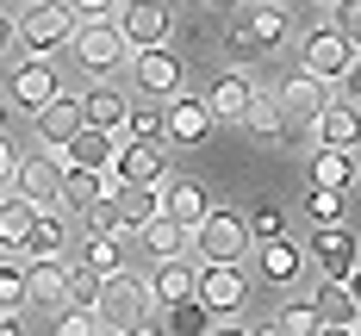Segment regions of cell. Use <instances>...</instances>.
Instances as JSON below:
<instances>
[{
	"instance_id": "obj_37",
	"label": "cell",
	"mask_w": 361,
	"mask_h": 336,
	"mask_svg": "<svg viewBox=\"0 0 361 336\" xmlns=\"http://www.w3.org/2000/svg\"><path fill=\"white\" fill-rule=\"evenodd\" d=\"M243 218H250V237H281V230H287V212H281L274 199H262V206L243 212Z\"/></svg>"
},
{
	"instance_id": "obj_42",
	"label": "cell",
	"mask_w": 361,
	"mask_h": 336,
	"mask_svg": "<svg viewBox=\"0 0 361 336\" xmlns=\"http://www.w3.org/2000/svg\"><path fill=\"white\" fill-rule=\"evenodd\" d=\"M13 50H19V37H13V19L0 13V56H13Z\"/></svg>"
},
{
	"instance_id": "obj_26",
	"label": "cell",
	"mask_w": 361,
	"mask_h": 336,
	"mask_svg": "<svg viewBox=\"0 0 361 336\" xmlns=\"http://www.w3.org/2000/svg\"><path fill=\"white\" fill-rule=\"evenodd\" d=\"M69 249V218L56 206H37L32 212V230H25V249L19 256H63Z\"/></svg>"
},
{
	"instance_id": "obj_34",
	"label": "cell",
	"mask_w": 361,
	"mask_h": 336,
	"mask_svg": "<svg viewBox=\"0 0 361 336\" xmlns=\"http://www.w3.org/2000/svg\"><path fill=\"white\" fill-rule=\"evenodd\" d=\"M343 206H349V187H305V218L312 224H336L343 218Z\"/></svg>"
},
{
	"instance_id": "obj_35",
	"label": "cell",
	"mask_w": 361,
	"mask_h": 336,
	"mask_svg": "<svg viewBox=\"0 0 361 336\" xmlns=\"http://www.w3.org/2000/svg\"><path fill=\"white\" fill-rule=\"evenodd\" d=\"M162 311H169V330H175V336H200V330H212V311H206L193 293L175 299V305H162Z\"/></svg>"
},
{
	"instance_id": "obj_14",
	"label": "cell",
	"mask_w": 361,
	"mask_h": 336,
	"mask_svg": "<svg viewBox=\"0 0 361 336\" xmlns=\"http://www.w3.org/2000/svg\"><path fill=\"white\" fill-rule=\"evenodd\" d=\"M250 249H255V274H262L268 287H281V293L299 287V274H305V249L293 243L287 230H281V237H255Z\"/></svg>"
},
{
	"instance_id": "obj_7",
	"label": "cell",
	"mask_w": 361,
	"mask_h": 336,
	"mask_svg": "<svg viewBox=\"0 0 361 336\" xmlns=\"http://www.w3.org/2000/svg\"><path fill=\"white\" fill-rule=\"evenodd\" d=\"M287 6L281 0H250V13H243V25L231 32V56H268V50H281L287 44Z\"/></svg>"
},
{
	"instance_id": "obj_21",
	"label": "cell",
	"mask_w": 361,
	"mask_h": 336,
	"mask_svg": "<svg viewBox=\"0 0 361 336\" xmlns=\"http://www.w3.org/2000/svg\"><path fill=\"white\" fill-rule=\"evenodd\" d=\"M32 118H37V144H44V149H63V144H69V131L81 125V100L56 87V94H50Z\"/></svg>"
},
{
	"instance_id": "obj_45",
	"label": "cell",
	"mask_w": 361,
	"mask_h": 336,
	"mask_svg": "<svg viewBox=\"0 0 361 336\" xmlns=\"http://www.w3.org/2000/svg\"><path fill=\"white\" fill-rule=\"evenodd\" d=\"M318 6H324V0H318Z\"/></svg>"
},
{
	"instance_id": "obj_40",
	"label": "cell",
	"mask_w": 361,
	"mask_h": 336,
	"mask_svg": "<svg viewBox=\"0 0 361 336\" xmlns=\"http://www.w3.org/2000/svg\"><path fill=\"white\" fill-rule=\"evenodd\" d=\"M112 6H118V0H69L75 19H87V13H112Z\"/></svg>"
},
{
	"instance_id": "obj_20",
	"label": "cell",
	"mask_w": 361,
	"mask_h": 336,
	"mask_svg": "<svg viewBox=\"0 0 361 336\" xmlns=\"http://www.w3.org/2000/svg\"><path fill=\"white\" fill-rule=\"evenodd\" d=\"M250 94H255V75H250V69H224V75L212 81V94H206L212 125H237L243 106H250Z\"/></svg>"
},
{
	"instance_id": "obj_8",
	"label": "cell",
	"mask_w": 361,
	"mask_h": 336,
	"mask_svg": "<svg viewBox=\"0 0 361 336\" xmlns=\"http://www.w3.org/2000/svg\"><path fill=\"white\" fill-rule=\"evenodd\" d=\"M112 25H118V37L131 50H144V44H169L175 13H169V0H118L112 6Z\"/></svg>"
},
{
	"instance_id": "obj_38",
	"label": "cell",
	"mask_w": 361,
	"mask_h": 336,
	"mask_svg": "<svg viewBox=\"0 0 361 336\" xmlns=\"http://www.w3.org/2000/svg\"><path fill=\"white\" fill-rule=\"evenodd\" d=\"M324 25L330 32H361V0H324Z\"/></svg>"
},
{
	"instance_id": "obj_36",
	"label": "cell",
	"mask_w": 361,
	"mask_h": 336,
	"mask_svg": "<svg viewBox=\"0 0 361 336\" xmlns=\"http://www.w3.org/2000/svg\"><path fill=\"white\" fill-rule=\"evenodd\" d=\"M56 330L63 336H100V318H94V305H56Z\"/></svg>"
},
{
	"instance_id": "obj_19",
	"label": "cell",
	"mask_w": 361,
	"mask_h": 336,
	"mask_svg": "<svg viewBox=\"0 0 361 336\" xmlns=\"http://www.w3.org/2000/svg\"><path fill=\"white\" fill-rule=\"evenodd\" d=\"M112 149H118V131H100V125H75L69 144L56 149V162H81V168H112Z\"/></svg>"
},
{
	"instance_id": "obj_28",
	"label": "cell",
	"mask_w": 361,
	"mask_h": 336,
	"mask_svg": "<svg viewBox=\"0 0 361 336\" xmlns=\"http://www.w3.org/2000/svg\"><path fill=\"white\" fill-rule=\"evenodd\" d=\"M312 181H318V187H355V149L318 144V149H312Z\"/></svg>"
},
{
	"instance_id": "obj_2",
	"label": "cell",
	"mask_w": 361,
	"mask_h": 336,
	"mask_svg": "<svg viewBox=\"0 0 361 336\" xmlns=\"http://www.w3.org/2000/svg\"><path fill=\"white\" fill-rule=\"evenodd\" d=\"M250 218L243 212H200V224H193V243H187V256L193 261H243L250 256Z\"/></svg>"
},
{
	"instance_id": "obj_6",
	"label": "cell",
	"mask_w": 361,
	"mask_h": 336,
	"mask_svg": "<svg viewBox=\"0 0 361 336\" xmlns=\"http://www.w3.org/2000/svg\"><path fill=\"white\" fill-rule=\"evenodd\" d=\"M193 299L212 311V330H218V318L243 311V299H250V274H243V261H200V274H193Z\"/></svg>"
},
{
	"instance_id": "obj_39",
	"label": "cell",
	"mask_w": 361,
	"mask_h": 336,
	"mask_svg": "<svg viewBox=\"0 0 361 336\" xmlns=\"http://www.w3.org/2000/svg\"><path fill=\"white\" fill-rule=\"evenodd\" d=\"M118 131H131V137H162V112L156 106H125V125H118Z\"/></svg>"
},
{
	"instance_id": "obj_25",
	"label": "cell",
	"mask_w": 361,
	"mask_h": 336,
	"mask_svg": "<svg viewBox=\"0 0 361 336\" xmlns=\"http://www.w3.org/2000/svg\"><path fill=\"white\" fill-rule=\"evenodd\" d=\"M131 237H137L149 256L162 261V256H187V243H193V224H175L169 212H156V218H144L137 230H131Z\"/></svg>"
},
{
	"instance_id": "obj_5",
	"label": "cell",
	"mask_w": 361,
	"mask_h": 336,
	"mask_svg": "<svg viewBox=\"0 0 361 336\" xmlns=\"http://www.w3.org/2000/svg\"><path fill=\"white\" fill-rule=\"evenodd\" d=\"M330 100V81H318V75H293L287 87L274 94V112H281V149L287 144H305L312 137V118H318V106Z\"/></svg>"
},
{
	"instance_id": "obj_30",
	"label": "cell",
	"mask_w": 361,
	"mask_h": 336,
	"mask_svg": "<svg viewBox=\"0 0 361 336\" xmlns=\"http://www.w3.org/2000/svg\"><path fill=\"white\" fill-rule=\"evenodd\" d=\"M81 268H94V274L125 268V237H112V230H87V237H81Z\"/></svg>"
},
{
	"instance_id": "obj_43",
	"label": "cell",
	"mask_w": 361,
	"mask_h": 336,
	"mask_svg": "<svg viewBox=\"0 0 361 336\" xmlns=\"http://www.w3.org/2000/svg\"><path fill=\"white\" fill-rule=\"evenodd\" d=\"M6 112H13V100H6V94H0V131H6Z\"/></svg>"
},
{
	"instance_id": "obj_44",
	"label": "cell",
	"mask_w": 361,
	"mask_h": 336,
	"mask_svg": "<svg viewBox=\"0 0 361 336\" xmlns=\"http://www.w3.org/2000/svg\"><path fill=\"white\" fill-rule=\"evenodd\" d=\"M243 6H250V0H243Z\"/></svg>"
},
{
	"instance_id": "obj_10",
	"label": "cell",
	"mask_w": 361,
	"mask_h": 336,
	"mask_svg": "<svg viewBox=\"0 0 361 336\" xmlns=\"http://www.w3.org/2000/svg\"><path fill=\"white\" fill-rule=\"evenodd\" d=\"M305 261H318L330 280H355V261H361V243L355 230L336 218V224H318L312 230V243H305Z\"/></svg>"
},
{
	"instance_id": "obj_27",
	"label": "cell",
	"mask_w": 361,
	"mask_h": 336,
	"mask_svg": "<svg viewBox=\"0 0 361 336\" xmlns=\"http://www.w3.org/2000/svg\"><path fill=\"white\" fill-rule=\"evenodd\" d=\"M32 199H25V193H13V187H0V249H13V256H19V249H25V230H32Z\"/></svg>"
},
{
	"instance_id": "obj_23",
	"label": "cell",
	"mask_w": 361,
	"mask_h": 336,
	"mask_svg": "<svg viewBox=\"0 0 361 336\" xmlns=\"http://www.w3.org/2000/svg\"><path fill=\"white\" fill-rule=\"evenodd\" d=\"M193 274H200V261H193V256H162V261H156V274H149V299H156V311L193 293Z\"/></svg>"
},
{
	"instance_id": "obj_11",
	"label": "cell",
	"mask_w": 361,
	"mask_h": 336,
	"mask_svg": "<svg viewBox=\"0 0 361 336\" xmlns=\"http://www.w3.org/2000/svg\"><path fill=\"white\" fill-rule=\"evenodd\" d=\"M299 63H305V75H318V81H343V75L355 69V37H349V32H330V25H318V32L305 37Z\"/></svg>"
},
{
	"instance_id": "obj_32",
	"label": "cell",
	"mask_w": 361,
	"mask_h": 336,
	"mask_svg": "<svg viewBox=\"0 0 361 336\" xmlns=\"http://www.w3.org/2000/svg\"><path fill=\"white\" fill-rule=\"evenodd\" d=\"M268 324H274L281 336H318V330H324V318H318V305H312V299H287Z\"/></svg>"
},
{
	"instance_id": "obj_3",
	"label": "cell",
	"mask_w": 361,
	"mask_h": 336,
	"mask_svg": "<svg viewBox=\"0 0 361 336\" xmlns=\"http://www.w3.org/2000/svg\"><path fill=\"white\" fill-rule=\"evenodd\" d=\"M69 32H75L69 0H25V13L13 19V37H19L32 56H56V50H69Z\"/></svg>"
},
{
	"instance_id": "obj_29",
	"label": "cell",
	"mask_w": 361,
	"mask_h": 336,
	"mask_svg": "<svg viewBox=\"0 0 361 336\" xmlns=\"http://www.w3.org/2000/svg\"><path fill=\"white\" fill-rule=\"evenodd\" d=\"M81 118L100 125V131H118V125H125V94H118V87H87V94H81Z\"/></svg>"
},
{
	"instance_id": "obj_41",
	"label": "cell",
	"mask_w": 361,
	"mask_h": 336,
	"mask_svg": "<svg viewBox=\"0 0 361 336\" xmlns=\"http://www.w3.org/2000/svg\"><path fill=\"white\" fill-rule=\"evenodd\" d=\"M13 162H19V149H13V144H6V137H0V187L13 181Z\"/></svg>"
},
{
	"instance_id": "obj_1",
	"label": "cell",
	"mask_w": 361,
	"mask_h": 336,
	"mask_svg": "<svg viewBox=\"0 0 361 336\" xmlns=\"http://www.w3.org/2000/svg\"><path fill=\"white\" fill-rule=\"evenodd\" d=\"M94 318H100V336H137V330H149V324H156L149 280H137L131 268H112V274H100Z\"/></svg>"
},
{
	"instance_id": "obj_16",
	"label": "cell",
	"mask_w": 361,
	"mask_h": 336,
	"mask_svg": "<svg viewBox=\"0 0 361 336\" xmlns=\"http://www.w3.org/2000/svg\"><path fill=\"white\" fill-rule=\"evenodd\" d=\"M162 137H169V144H180V149L206 144V137H212V112H206V100L180 87L175 100H169V112H162Z\"/></svg>"
},
{
	"instance_id": "obj_4",
	"label": "cell",
	"mask_w": 361,
	"mask_h": 336,
	"mask_svg": "<svg viewBox=\"0 0 361 336\" xmlns=\"http://www.w3.org/2000/svg\"><path fill=\"white\" fill-rule=\"evenodd\" d=\"M69 50H75V63H81L87 75H112L118 63H125V56H131V44L118 37L112 13H87V19H75Z\"/></svg>"
},
{
	"instance_id": "obj_13",
	"label": "cell",
	"mask_w": 361,
	"mask_h": 336,
	"mask_svg": "<svg viewBox=\"0 0 361 336\" xmlns=\"http://www.w3.org/2000/svg\"><path fill=\"white\" fill-rule=\"evenodd\" d=\"M56 87H63L56 63H50V56H32V50L13 63V75H6V100H13V106H25V112H37Z\"/></svg>"
},
{
	"instance_id": "obj_33",
	"label": "cell",
	"mask_w": 361,
	"mask_h": 336,
	"mask_svg": "<svg viewBox=\"0 0 361 336\" xmlns=\"http://www.w3.org/2000/svg\"><path fill=\"white\" fill-rule=\"evenodd\" d=\"M0 311H25V256L0 249Z\"/></svg>"
},
{
	"instance_id": "obj_31",
	"label": "cell",
	"mask_w": 361,
	"mask_h": 336,
	"mask_svg": "<svg viewBox=\"0 0 361 336\" xmlns=\"http://www.w3.org/2000/svg\"><path fill=\"white\" fill-rule=\"evenodd\" d=\"M237 125H250L255 144H281V112H274V94H250V106Z\"/></svg>"
},
{
	"instance_id": "obj_15",
	"label": "cell",
	"mask_w": 361,
	"mask_h": 336,
	"mask_svg": "<svg viewBox=\"0 0 361 336\" xmlns=\"http://www.w3.org/2000/svg\"><path fill=\"white\" fill-rule=\"evenodd\" d=\"M162 175H169L162 137H125L112 149V181H162Z\"/></svg>"
},
{
	"instance_id": "obj_9",
	"label": "cell",
	"mask_w": 361,
	"mask_h": 336,
	"mask_svg": "<svg viewBox=\"0 0 361 336\" xmlns=\"http://www.w3.org/2000/svg\"><path fill=\"white\" fill-rule=\"evenodd\" d=\"M131 81L144 87L149 100H175L187 87V69H180V56L169 44H144V50H131Z\"/></svg>"
},
{
	"instance_id": "obj_18",
	"label": "cell",
	"mask_w": 361,
	"mask_h": 336,
	"mask_svg": "<svg viewBox=\"0 0 361 336\" xmlns=\"http://www.w3.org/2000/svg\"><path fill=\"white\" fill-rule=\"evenodd\" d=\"M312 305H318L324 330H336V336H355V330H361V299H355V287H349V280H330V274H324Z\"/></svg>"
},
{
	"instance_id": "obj_17",
	"label": "cell",
	"mask_w": 361,
	"mask_h": 336,
	"mask_svg": "<svg viewBox=\"0 0 361 336\" xmlns=\"http://www.w3.org/2000/svg\"><path fill=\"white\" fill-rule=\"evenodd\" d=\"M56 168H63V162H56V149H37V156H19V162H13V193H25V199H32V206H56Z\"/></svg>"
},
{
	"instance_id": "obj_22",
	"label": "cell",
	"mask_w": 361,
	"mask_h": 336,
	"mask_svg": "<svg viewBox=\"0 0 361 336\" xmlns=\"http://www.w3.org/2000/svg\"><path fill=\"white\" fill-rule=\"evenodd\" d=\"M355 94H343V100H324L318 118H312V137L318 144H336V149H355Z\"/></svg>"
},
{
	"instance_id": "obj_24",
	"label": "cell",
	"mask_w": 361,
	"mask_h": 336,
	"mask_svg": "<svg viewBox=\"0 0 361 336\" xmlns=\"http://www.w3.org/2000/svg\"><path fill=\"white\" fill-rule=\"evenodd\" d=\"M156 193H162V212L175 224H200V212H206V181H193V175H162L156 181Z\"/></svg>"
},
{
	"instance_id": "obj_12",
	"label": "cell",
	"mask_w": 361,
	"mask_h": 336,
	"mask_svg": "<svg viewBox=\"0 0 361 336\" xmlns=\"http://www.w3.org/2000/svg\"><path fill=\"white\" fill-rule=\"evenodd\" d=\"M69 274H75L69 256H25V305H37V311L69 305Z\"/></svg>"
}]
</instances>
